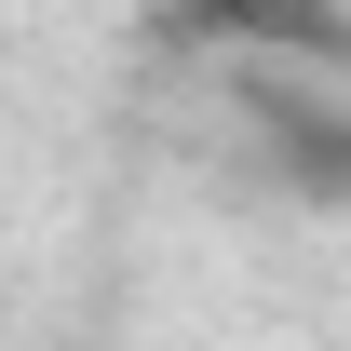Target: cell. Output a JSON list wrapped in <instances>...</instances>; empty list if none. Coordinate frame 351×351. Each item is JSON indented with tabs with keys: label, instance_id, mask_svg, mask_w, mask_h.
Here are the masks:
<instances>
[{
	"label": "cell",
	"instance_id": "cell-1",
	"mask_svg": "<svg viewBox=\"0 0 351 351\" xmlns=\"http://www.w3.org/2000/svg\"><path fill=\"white\" fill-rule=\"evenodd\" d=\"M176 27H217V41H257V54H351V27L324 0H176Z\"/></svg>",
	"mask_w": 351,
	"mask_h": 351
}]
</instances>
